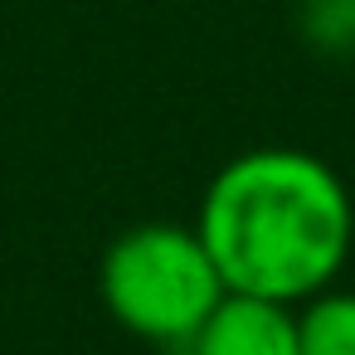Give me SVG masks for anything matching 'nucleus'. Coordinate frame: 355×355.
Instances as JSON below:
<instances>
[{"instance_id":"1","label":"nucleus","mask_w":355,"mask_h":355,"mask_svg":"<svg viewBox=\"0 0 355 355\" xmlns=\"http://www.w3.org/2000/svg\"><path fill=\"white\" fill-rule=\"evenodd\" d=\"M195 234L224 292L306 302L326 292L355 243V205L336 166L297 146H258L214 171Z\"/></svg>"},{"instance_id":"2","label":"nucleus","mask_w":355,"mask_h":355,"mask_svg":"<svg viewBox=\"0 0 355 355\" xmlns=\"http://www.w3.org/2000/svg\"><path fill=\"white\" fill-rule=\"evenodd\" d=\"M98 297L107 316L161 350H185L224 297V277L195 224H132L98 263Z\"/></svg>"},{"instance_id":"3","label":"nucleus","mask_w":355,"mask_h":355,"mask_svg":"<svg viewBox=\"0 0 355 355\" xmlns=\"http://www.w3.org/2000/svg\"><path fill=\"white\" fill-rule=\"evenodd\" d=\"M185 355H302L297 311L287 302L224 292L209 321L185 345Z\"/></svg>"},{"instance_id":"4","label":"nucleus","mask_w":355,"mask_h":355,"mask_svg":"<svg viewBox=\"0 0 355 355\" xmlns=\"http://www.w3.org/2000/svg\"><path fill=\"white\" fill-rule=\"evenodd\" d=\"M302 355H355V292H316L297 311Z\"/></svg>"},{"instance_id":"5","label":"nucleus","mask_w":355,"mask_h":355,"mask_svg":"<svg viewBox=\"0 0 355 355\" xmlns=\"http://www.w3.org/2000/svg\"><path fill=\"white\" fill-rule=\"evenodd\" d=\"M297 25L316 54H331V59L355 54V0H302Z\"/></svg>"}]
</instances>
